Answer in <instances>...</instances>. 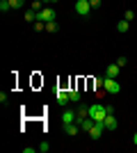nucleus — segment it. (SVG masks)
<instances>
[{
  "label": "nucleus",
  "instance_id": "2",
  "mask_svg": "<svg viewBox=\"0 0 137 153\" xmlns=\"http://www.w3.org/2000/svg\"><path fill=\"white\" fill-rule=\"evenodd\" d=\"M57 19V14H55V9L53 7H44L39 14H37V21H44V23H50V21Z\"/></svg>",
  "mask_w": 137,
  "mask_h": 153
},
{
  "label": "nucleus",
  "instance_id": "6",
  "mask_svg": "<svg viewBox=\"0 0 137 153\" xmlns=\"http://www.w3.org/2000/svg\"><path fill=\"white\" fill-rule=\"evenodd\" d=\"M73 121H78V112H76V110H66L64 114H62V123H73Z\"/></svg>",
  "mask_w": 137,
  "mask_h": 153
},
{
  "label": "nucleus",
  "instance_id": "15",
  "mask_svg": "<svg viewBox=\"0 0 137 153\" xmlns=\"http://www.w3.org/2000/svg\"><path fill=\"white\" fill-rule=\"evenodd\" d=\"M69 98H71V103H80V91L78 89H69Z\"/></svg>",
  "mask_w": 137,
  "mask_h": 153
},
{
  "label": "nucleus",
  "instance_id": "25",
  "mask_svg": "<svg viewBox=\"0 0 137 153\" xmlns=\"http://www.w3.org/2000/svg\"><path fill=\"white\" fill-rule=\"evenodd\" d=\"M117 64H119V66H121V69H124L126 64H128V59H126V57H119V59H117Z\"/></svg>",
  "mask_w": 137,
  "mask_h": 153
},
{
  "label": "nucleus",
  "instance_id": "17",
  "mask_svg": "<svg viewBox=\"0 0 137 153\" xmlns=\"http://www.w3.org/2000/svg\"><path fill=\"white\" fill-rule=\"evenodd\" d=\"M12 5H9V0H0V12H9Z\"/></svg>",
  "mask_w": 137,
  "mask_h": 153
},
{
  "label": "nucleus",
  "instance_id": "7",
  "mask_svg": "<svg viewBox=\"0 0 137 153\" xmlns=\"http://www.w3.org/2000/svg\"><path fill=\"white\" fill-rule=\"evenodd\" d=\"M103 123H105V130H117L119 121H117V117H114V112L105 117V121H103Z\"/></svg>",
  "mask_w": 137,
  "mask_h": 153
},
{
  "label": "nucleus",
  "instance_id": "12",
  "mask_svg": "<svg viewBox=\"0 0 137 153\" xmlns=\"http://www.w3.org/2000/svg\"><path fill=\"white\" fill-rule=\"evenodd\" d=\"M130 30V21H126V19H121L117 23V32H121V34H124V32H128Z\"/></svg>",
  "mask_w": 137,
  "mask_h": 153
},
{
  "label": "nucleus",
  "instance_id": "26",
  "mask_svg": "<svg viewBox=\"0 0 137 153\" xmlns=\"http://www.w3.org/2000/svg\"><path fill=\"white\" fill-rule=\"evenodd\" d=\"M37 151H39V149H34V146H25L23 149V153H37Z\"/></svg>",
  "mask_w": 137,
  "mask_h": 153
},
{
  "label": "nucleus",
  "instance_id": "21",
  "mask_svg": "<svg viewBox=\"0 0 137 153\" xmlns=\"http://www.w3.org/2000/svg\"><path fill=\"white\" fill-rule=\"evenodd\" d=\"M34 30H37V32L46 30V23H44V21H34Z\"/></svg>",
  "mask_w": 137,
  "mask_h": 153
},
{
  "label": "nucleus",
  "instance_id": "18",
  "mask_svg": "<svg viewBox=\"0 0 137 153\" xmlns=\"http://www.w3.org/2000/svg\"><path fill=\"white\" fill-rule=\"evenodd\" d=\"M23 2H25V0H9L12 9H21V7H23Z\"/></svg>",
  "mask_w": 137,
  "mask_h": 153
},
{
  "label": "nucleus",
  "instance_id": "1",
  "mask_svg": "<svg viewBox=\"0 0 137 153\" xmlns=\"http://www.w3.org/2000/svg\"><path fill=\"white\" fill-rule=\"evenodd\" d=\"M89 117L94 121H105V117H107V108L105 105H89Z\"/></svg>",
  "mask_w": 137,
  "mask_h": 153
},
{
  "label": "nucleus",
  "instance_id": "9",
  "mask_svg": "<svg viewBox=\"0 0 137 153\" xmlns=\"http://www.w3.org/2000/svg\"><path fill=\"white\" fill-rule=\"evenodd\" d=\"M78 130H80V123H78V121L66 123V126H64V133L69 135V137H76V135H78Z\"/></svg>",
  "mask_w": 137,
  "mask_h": 153
},
{
  "label": "nucleus",
  "instance_id": "20",
  "mask_svg": "<svg viewBox=\"0 0 137 153\" xmlns=\"http://www.w3.org/2000/svg\"><path fill=\"white\" fill-rule=\"evenodd\" d=\"M37 149H39V153H48V149H50V144H48V142H41V144H39V146H37Z\"/></svg>",
  "mask_w": 137,
  "mask_h": 153
},
{
  "label": "nucleus",
  "instance_id": "10",
  "mask_svg": "<svg viewBox=\"0 0 137 153\" xmlns=\"http://www.w3.org/2000/svg\"><path fill=\"white\" fill-rule=\"evenodd\" d=\"M55 98H57L59 105H69V103H71V98H69V91H64V89H59L57 94H55Z\"/></svg>",
  "mask_w": 137,
  "mask_h": 153
},
{
  "label": "nucleus",
  "instance_id": "4",
  "mask_svg": "<svg viewBox=\"0 0 137 153\" xmlns=\"http://www.w3.org/2000/svg\"><path fill=\"white\" fill-rule=\"evenodd\" d=\"M76 12H78L80 16H89V14H91L89 0H78V2H76Z\"/></svg>",
  "mask_w": 137,
  "mask_h": 153
},
{
  "label": "nucleus",
  "instance_id": "8",
  "mask_svg": "<svg viewBox=\"0 0 137 153\" xmlns=\"http://www.w3.org/2000/svg\"><path fill=\"white\" fill-rule=\"evenodd\" d=\"M119 71H121L119 64H107V66H105V78H117Z\"/></svg>",
  "mask_w": 137,
  "mask_h": 153
},
{
  "label": "nucleus",
  "instance_id": "16",
  "mask_svg": "<svg viewBox=\"0 0 137 153\" xmlns=\"http://www.w3.org/2000/svg\"><path fill=\"white\" fill-rule=\"evenodd\" d=\"M30 9H32V12H37V14H39L41 9H44V7H41V0H34L32 5H30Z\"/></svg>",
  "mask_w": 137,
  "mask_h": 153
},
{
  "label": "nucleus",
  "instance_id": "28",
  "mask_svg": "<svg viewBox=\"0 0 137 153\" xmlns=\"http://www.w3.org/2000/svg\"><path fill=\"white\" fill-rule=\"evenodd\" d=\"M133 144H135V146H137V133L133 135Z\"/></svg>",
  "mask_w": 137,
  "mask_h": 153
},
{
  "label": "nucleus",
  "instance_id": "19",
  "mask_svg": "<svg viewBox=\"0 0 137 153\" xmlns=\"http://www.w3.org/2000/svg\"><path fill=\"white\" fill-rule=\"evenodd\" d=\"M46 32H57V23H55V21L46 23Z\"/></svg>",
  "mask_w": 137,
  "mask_h": 153
},
{
  "label": "nucleus",
  "instance_id": "22",
  "mask_svg": "<svg viewBox=\"0 0 137 153\" xmlns=\"http://www.w3.org/2000/svg\"><path fill=\"white\" fill-rule=\"evenodd\" d=\"M124 19H126V21H130V23H133V19H135V14H133V9H126Z\"/></svg>",
  "mask_w": 137,
  "mask_h": 153
},
{
  "label": "nucleus",
  "instance_id": "3",
  "mask_svg": "<svg viewBox=\"0 0 137 153\" xmlns=\"http://www.w3.org/2000/svg\"><path fill=\"white\" fill-rule=\"evenodd\" d=\"M103 89L107 91V94H119V91H121V85L117 82V78H105Z\"/></svg>",
  "mask_w": 137,
  "mask_h": 153
},
{
  "label": "nucleus",
  "instance_id": "11",
  "mask_svg": "<svg viewBox=\"0 0 137 153\" xmlns=\"http://www.w3.org/2000/svg\"><path fill=\"white\" fill-rule=\"evenodd\" d=\"M78 123H80V119H85V117H89V105H85V103H78Z\"/></svg>",
  "mask_w": 137,
  "mask_h": 153
},
{
  "label": "nucleus",
  "instance_id": "5",
  "mask_svg": "<svg viewBox=\"0 0 137 153\" xmlns=\"http://www.w3.org/2000/svg\"><path fill=\"white\" fill-rule=\"evenodd\" d=\"M103 130H105V123H103V121H96L94 126L89 128V137H91V140H101Z\"/></svg>",
  "mask_w": 137,
  "mask_h": 153
},
{
  "label": "nucleus",
  "instance_id": "24",
  "mask_svg": "<svg viewBox=\"0 0 137 153\" xmlns=\"http://www.w3.org/2000/svg\"><path fill=\"white\" fill-rule=\"evenodd\" d=\"M94 85H96V87H103V85H105V78H96V80H94Z\"/></svg>",
  "mask_w": 137,
  "mask_h": 153
},
{
  "label": "nucleus",
  "instance_id": "23",
  "mask_svg": "<svg viewBox=\"0 0 137 153\" xmlns=\"http://www.w3.org/2000/svg\"><path fill=\"white\" fill-rule=\"evenodd\" d=\"M101 2H103V0H89L91 9H98V7H101Z\"/></svg>",
  "mask_w": 137,
  "mask_h": 153
},
{
  "label": "nucleus",
  "instance_id": "13",
  "mask_svg": "<svg viewBox=\"0 0 137 153\" xmlns=\"http://www.w3.org/2000/svg\"><path fill=\"white\" fill-rule=\"evenodd\" d=\"M94 119H91V117H85V119H80V128H82V130H87V133H89V128L94 126Z\"/></svg>",
  "mask_w": 137,
  "mask_h": 153
},
{
  "label": "nucleus",
  "instance_id": "14",
  "mask_svg": "<svg viewBox=\"0 0 137 153\" xmlns=\"http://www.w3.org/2000/svg\"><path fill=\"white\" fill-rule=\"evenodd\" d=\"M23 19H25L27 23H34V21H37V12H32V9H27V12L23 14Z\"/></svg>",
  "mask_w": 137,
  "mask_h": 153
},
{
  "label": "nucleus",
  "instance_id": "27",
  "mask_svg": "<svg viewBox=\"0 0 137 153\" xmlns=\"http://www.w3.org/2000/svg\"><path fill=\"white\" fill-rule=\"evenodd\" d=\"M41 2H46V5H53V2H57V0H41Z\"/></svg>",
  "mask_w": 137,
  "mask_h": 153
}]
</instances>
